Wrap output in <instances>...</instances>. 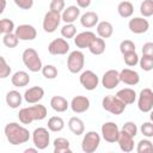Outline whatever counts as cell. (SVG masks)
<instances>
[{
    "instance_id": "1",
    "label": "cell",
    "mask_w": 153,
    "mask_h": 153,
    "mask_svg": "<svg viewBox=\"0 0 153 153\" xmlns=\"http://www.w3.org/2000/svg\"><path fill=\"white\" fill-rule=\"evenodd\" d=\"M4 130H5V136L7 141L13 146L26 143L30 139V131L17 122L7 123Z\"/></svg>"
},
{
    "instance_id": "2",
    "label": "cell",
    "mask_w": 153,
    "mask_h": 153,
    "mask_svg": "<svg viewBox=\"0 0 153 153\" xmlns=\"http://www.w3.org/2000/svg\"><path fill=\"white\" fill-rule=\"evenodd\" d=\"M47 108L39 103L36 105H31L27 108H23L18 112L19 122L23 124H30L33 121H42L47 117Z\"/></svg>"
},
{
    "instance_id": "3",
    "label": "cell",
    "mask_w": 153,
    "mask_h": 153,
    "mask_svg": "<svg viewBox=\"0 0 153 153\" xmlns=\"http://www.w3.org/2000/svg\"><path fill=\"white\" fill-rule=\"evenodd\" d=\"M22 60H23V63L25 65V67L30 72L36 73V72L42 71V68H43L41 57L33 48H26L22 54Z\"/></svg>"
},
{
    "instance_id": "4",
    "label": "cell",
    "mask_w": 153,
    "mask_h": 153,
    "mask_svg": "<svg viewBox=\"0 0 153 153\" xmlns=\"http://www.w3.org/2000/svg\"><path fill=\"white\" fill-rule=\"evenodd\" d=\"M102 106L112 115H121L126 110L127 104H124L116 94H108L102 99Z\"/></svg>"
},
{
    "instance_id": "5",
    "label": "cell",
    "mask_w": 153,
    "mask_h": 153,
    "mask_svg": "<svg viewBox=\"0 0 153 153\" xmlns=\"http://www.w3.org/2000/svg\"><path fill=\"white\" fill-rule=\"evenodd\" d=\"M85 65V55L80 50H73L67 57V68L71 73L76 74L82 71Z\"/></svg>"
},
{
    "instance_id": "6",
    "label": "cell",
    "mask_w": 153,
    "mask_h": 153,
    "mask_svg": "<svg viewBox=\"0 0 153 153\" xmlns=\"http://www.w3.org/2000/svg\"><path fill=\"white\" fill-rule=\"evenodd\" d=\"M100 143V135L97 131L90 130L87 131L81 141V149L85 153H93L96 152V149L99 147Z\"/></svg>"
},
{
    "instance_id": "7",
    "label": "cell",
    "mask_w": 153,
    "mask_h": 153,
    "mask_svg": "<svg viewBox=\"0 0 153 153\" xmlns=\"http://www.w3.org/2000/svg\"><path fill=\"white\" fill-rule=\"evenodd\" d=\"M61 20H62L61 13L55 12V11H48L43 18V23H42L43 30L48 33H53L59 27Z\"/></svg>"
},
{
    "instance_id": "8",
    "label": "cell",
    "mask_w": 153,
    "mask_h": 153,
    "mask_svg": "<svg viewBox=\"0 0 153 153\" xmlns=\"http://www.w3.org/2000/svg\"><path fill=\"white\" fill-rule=\"evenodd\" d=\"M100 131H102V137L109 142V143H115L117 142L118 140V136H120V128L115 123V122H105L102 124V128H100Z\"/></svg>"
},
{
    "instance_id": "9",
    "label": "cell",
    "mask_w": 153,
    "mask_h": 153,
    "mask_svg": "<svg viewBox=\"0 0 153 153\" xmlns=\"http://www.w3.org/2000/svg\"><path fill=\"white\" fill-rule=\"evenodd\" d=\"M32 142L38 149H45L50 143V134L47 128L38 127L32 133Z\"/></svg>"
},
{
    "instance_id": "10",
    "label": "cell",
    "mask_w": 153,
    "mask_h": 153,
    "mask_svg": "<svg viewBox=\"0 0 153 153\" xmlns=\"http://www.w3.org/2000/svg\"><path fill=\"white\" fill-rule=\"evenodd\" d=\"M137 108L141 112H149L153 109V90L143 88L141 90L137 98Z\"/></svg>"
},
{
    "instance_id": "11",
    "label": "cell",
    "mask_w": 153,
    "mask_h": 153,
    "mask_svg": "<svg viewBox=\"0 0 153 153\" xmlns=\"http://www.w3.org/2000/svg\"><path fill=\"white\" fill-rule=\"evenodd\" d=\"M79 81H80L81 86H82L85 90H87V91H93V90L97 88V86H98V84H99V78H98V75H97L93 71L86 69V71H84V72L80 74Z\"/></svg>"
},
{
    "instance_id": "12",
    "label": "cell",
    "mask_w": 153,
    "mask_h": 153,
    "mask_svg": "<svg viewBox=\"0 0 153 153\" xmlns=\"http://www.w3.org/2000/svg\"><path fill=\"white\" fill-rule=\"evenodd\" d=\"M69 43L65 38H55L48 45V51L51 55H65L69 51Z\"/></svg>"
},
{
    "instance_id": "13",
    "label": "cell",
    "mask_w": 153,
    "mask_h": 153,
    "mask_svg": "<svg viewBox=\"0 0 153 153\" xmlns=\"http://www.w3.org/2000/svg\"><path fill=\"white\" fill-rule=\"evenodd\" d=\"M128 27L133 33L141 35V33H145L148 31L149 23L147 19H145V17H134L129 20Z\"/></svg>"
},
{
    "instance_id": "14",
    "label": "cell",
    "mask_w": 153,
    "mask_h": 153,
    "mask_svg": "<svg viewBox=\"0 0 153 153\" xmlns=\"http://www.w3.org/2000/svg\"><path fill=\"white\" fill-rule=\"evenodd\" d=\"M120 72L116 69H109L102 76V85L106 90H114L120 84Z\"/></svg>"
},
{
    "instance_id": "15",
    "label": "cell",
    "mask_w": 153,
    "mask_h": 153,
    "mask_svg": "<svg viewBox=\"0 0 153 153\" xmlns=\"http://www.w3.org/2000/svg\"><path fill=\"white\" fill-rule=\"evenodd\" d=\"M14 33L17 35V37L20 41H32L37 36V31H36L35 26H32L30 24L18 25L14 30Z\"/></svg>"
},
{
    "instance_id": "16",
    "label": "cell",
    "mask_w": 153,
    "mask_h": 153,
    "mask_svg": "<svg viewBox=\"0 0 153 153\" xmlns=\"http://www.w3.org/2000/svg\"><path fill=\"white\" fill-rule=\"evenodd\" d=\"M90 99L85 96H76L71 100V109L74 114H82L90 109Z\"/></svg>"
},
{
    "instance_id": "17",
    "label": "cell",
    "mask_w": 153,
    "mask_h": 153,
    "mask_svg": "<svg viewBox=\"0 0 153 153\" xmlns=\"http://www.w3.org/2000/svg\"><path fill=\"white\" fill-rule=\"evenodd\" d=\"M24 100L29 104H37L43 97H44V90L41 87V86H33V87H30L27 88L24 94Z\"/></svg>"
},
{
    "instance_id": "18",
    "label": "cell",
    "mask_w": 153,
    "mask_h": 153,
    "mask_svg": "<svg viewBox=\"0 0 153 153\" xmlns=\"http://www.w3.org/2000/svg\"><path fill=\"white\" fill-rule=\"evenodd\" d=\"M117 143H118L120 149L122 152L129 153V152H131L134 149V137L130 134H128L127 131H124L123 129H121V131H120V136H118Z\"/></svg>"
},
{
    "instance_id": "19",
    "label": "cell",
    "mask_w": 153,
    "mask_h": 153,
    "mask_svg": "<svg viewBox=\"0 0 153 153\" xmlns=\"http://www.w3.org/2000/svg\"><path fill=\"white\" fill-rule=\"evenodd\" d=\"M94 38H96V35L92 31H82V32L75 35V37H74V44L79 49H85V48H88L90 47L91 42Z\"/></svg>"
},
{
    "instance_id": "20",
    "label": "cell",
    "mask_w": 153,
    "mask_h": 153,
    "mask_svg": "<svg viewBox=\"0 0 153 153\" xmlns=\"http://www.w3.org/2000/svg\"><path fill=\"white\" fill-rule=\"evenodd\" d=\"M120 79L123 84L129 85V86H134L136 84H139L140 81V75L136 71L130 69V68H123L120 72Z\"/></svg>"
},
{
    "instance_id": "21",
    "label": "cell",
    "mask_w": 153,
    "mask_h": 153,
    "mask_svg": "<svg viewBox=\"0 0 153 153\" xmlns=\"http://www.w3.org/2000/svg\"><path fill=\"white\" fill-rule=\"evenodd\" d=\"M61 17H62V20L66 24H73L80 17V7L74 6V5L68 6L67 8L63 10Z\"/></svg>"
},
{
    "instance_id": "22",
    "label": "cell",
    "mask_w": 153,
    "mask_h": 153,
    "mask_svg": "<svg viewBox=\"0 0 153 153\" xmlns=\"http://www.w3.org/2000/svg\"><path fill=\"white\" fill-rule=\"evenodd\" d=\"M98 19L99 18H98V14L96 12L87 11L80 16V24L86 29H91L98 24Z\"/></svg>"
},
{
    "instance_id": "23",
    "label": "cell",
    "mask_w": 153,
    "mask_h": 153,
    "mask_svg": "<svg viewBox=\"0 0 153 153\" xmlns=\"http://www.w3.org/2000/svg\"><path fill=\"white\" fill-rule=\"evenodd\" d=\"M11 82L14 87H24L29 85L30 76L25 71H18L11 76Z\"/></svg>"
},
{
    "instance_id": "24",
    "label": "cell",
    "mask_w": 153,
    "mask_h": 153,
    "mask_svg": "<svg viewBox=\"0 0 153 153\" xmlns=\"http://www.w3.org/2000/svg\"><path fill=\"white\" fill-rule=\"evenodd\" d=\"M50 106L56 112H65L69 108V103L62 96H54L50 99Z\"/></svg>"
},
{
    "instance_id": "25",
    "label": "cell",
    "mask_w": 153,
    "mask_h": 153,
    "mask_svg": "<svg viewBox=\"0 0 153 153\" xmlns=\"http://www.w3.org/2000/svg\"><path fill=\"white\" fill-rule=\"evenodd\" d=\"M23 96L16 91V90H12V91H8L7 94H6V104L11 108V109H17L22 105V102H23Z\"/></svg>"
},
{
    "instance_id": "26",
    "label": "cell",
    "mask_w": 153,
    "mask_h": 153,
    "mask_svg": "<svg viewBox=\"0 0 153 153\" xmlns=\"http://www.w3.org/2000/svg\"><path fill=\"white\" fill-rule=\"evenodd\" d=\"M116 96L124 103V104H133L136 99V92L133 88L126 87V88H121L120 91H117Z\"/></svg>"
},
{
    "instance_id": "27",
    "label": "cell",
    "mask_w": 153,
    "mask_h": 153,
    "mask_svg": "<svg viewBox=\"0 0 153 153\" xmlns=\"http://www.w3.org/2000/svg\"><path fill=\"white\" fill-rule=\"evenodd\" d=\"M68 128L76 136L84 134V131H85V124H84L82 120L79 118V117H76V116L69 118V121H68Z\"/></svg>"
},
{
    "instance_id": "28",
    "label": "cell",
    "mask_w": 153,
    "mask_h": 153,
    "mask_svg": "<svg viewBox=\"0 0 153 153\" xmlns=\"http://www.w3.org/2000/svg\"><path fill=\"white\" fill-rule=\"evenodd\" d=\"M97 33L102 38H109L114 33V26L110 22L103 20L97 24Z\"/></svg>"
},
{
    "instance_id": "29",
    "label": "cell",
    "mask_w": 153,
    "mask_h": 153,
    "mask_svg": "<svg viewBox=\"0 0 153 153\" xmlns=\"http://www.w3.org/2000/svg\"><path fill=\"white\" fill-rule=\"evenodd\" d=\"M54 145V153H72L69 148V141L66 137H56L53 142Z\"/></svg>"
},
{
    "instance_id": "30",
    "label": "cell",
    "mask_w": 153,
    "mask_h": 153,
    "mask_svg": "<svg viewBox=\"0 0 153 153\" xmlns=\"http://www.w3.org/2000/svg\"><path fill=\"white\" fill-rule=\"evenodd\" d=\"M88 50H90V53L93 54V55H102V54L105 51V41H104V38H102V37H96V38L91 42V44H90V47H88Z\"/></svg>"
},
{
    "instance_id": "31",
    "label": "cell",
    "mask_w": 153,
    "mask_h": 153,
    "mask_svg": "<svg viewBox=\"0 0 153 153\" xmlns=\"http://www.w3.org/2000/svg\"><path fill=\"white\" fill-rule=\"evenodd\" d=\"M117 12L122 18H129L134 13V6L130 1H121L117 6Z\"/></svg>"
},
{
    "instance_id": "32",
    "label": "cell",
    "mask_w": 153,
    "mask_h": 153,
    "mask_svg": "<svg viewBox=\"0 0 153 153\" xmlns=\"http://www.w3.org/2000/svg\"><path fill=\"white\" fill-rule=\"evenodd\" d=\"M65 128V121L60 116H51L48 120V129L50 131H61Z\"/></svg>"
},
{
    "instance_id": "33",
    "label": "cell",
    "mask_w": 153,
    "mask_h": 153,
    "mask_svg": "<svg viewBox=\"0 0 153 153\" xmlns=\"http://www.w3.org/2000/svg\"><path fill=\"white\" fill-rule=\"evenodd\" d=\"M2 43L7 47V48H16L19 43V38L17 37V35L14 32L11 33H5L2 36Z\"/></svg>"
},
{
    "instance_id": "34",
    "label": "cell",
    "mask_w": 153,
    "mask_h": 153,
    "mask_svg": "<svg viewBox=\"0 0 153 153\" xmlns=\"http://www.w3.org/2000/svg\"><path fill=\"white\" fill-rule=\"evenodd\" d=\"M137 153H153V143L148 139H142L137 142Z\"/></svg>"
},
{
    "instance_id": "35",
    "label": "cell",
    "mask_w": 153,
    "mask_h": 153,
    "mask_svg": "<svg viewBox=\"0 0 153 153\" xmlns=\"http://www.w3.org/2000/svg\"><path fill=\"white\" fill-rule=\"evenodd\" d=\"M13 30H16L13 20H11L8 18H2L0 20V32L1 33H4V35L5 33H11V32H13Z\"/></svg>"
},
{
    "instance_id": "36",
    "label": "cell",
    "mask_w": 153,
    "mask_h": 153,
    "mask_svg": "<svg viewBox=\"0 0 153 153\" xmlns=\"http://www.w3.org/2000/svg\"><path fill=\"white\" fill-rule=\"evenodd\" d=\"M61 35L63 38H74L76 35V27L74 24H65L61 27Z\"/></svg>"
},
{
    "instance_id": "37",
    "label": "cell",
    "mask_w": 153,
    "mask_h": 153,
    "mask_svg": "<svg viewBox=\"0 0 153 153\" xmlns=\"http://www.w3.org/2000/svg\"><path fill=\"white\" fill-rule=\"evenodd\" d=\"M140 13L143 17L153 16V0H143L140 5Z\"/></svg>"
},
{
    "instance_id": "38",
    "label": "cell",
    "mask_w": 153,
    "mask_h": 153,
    "mask_svg": "<svg viewBox=\"0 0 153 153\" xmlns=\"http://www.w3.org/2000/svg\"><path fill=\"white\" fill-rule=\"evenodd\" d=\"M123 60H124V63L129 67H134L139 63L140 61V57L139 55L136 54V51H131V53H128V54H124L123 55Z\"/></svg>"
},
{
    "instance_id": "39",
    "label": "cell",
    "mask_w": 153,
    "mask_h": 153,
    "mask_svg": "<svg viewBox=\"0 0 153 153\" xmlns=\"http://www.w3.org/2000/svg\"><path fill=\"white\" fill-rule=\"evenodd\" d=\"M42 74L45 79H55L57 76V68L53 65H45L42 68Z\"/></svg>"
},
{
    "instance_id": "40",
    "label": "cell",
    "mask_w": 153,
    "mask_h": 153,
    "mask_svg": "<svg viewBox=\"0 0 153 153\" xmlns=\"http://www.w3.org/2000/svg\"><path fill=\"white\" fill-rule=\"evenodd\" d=\"M139 65H140L142 71L149 72V71L153 69V57L147 56V55H142V57H140Z\"/></svg>"
},
{
    "instance_id": "41",
    "label": "cell",
    "mask_w": 153,
    "mask_h": 153,
    "mask_svg": "<svg viewBox=\"0 0 153 153\" xmlns=\"http://www.w3.org/2000/svg\"><path fill=\"white\" fill-rule=\"evenodd\" d=\"M120 51L122 53V55L124 54H128V53H131V51H135V44L133 41L130 39H124L120 43Z\"/></svg>"
},
{
    "instance_id": "42",
    "label": "cell",
    "mask_w": 153,
    "mask_h": 153,
    "mask_svg": "<svg viewBox=\"0 0 153 153\" xmlns=\"http://www.w3.org/2000/svg\"><path fill=\"white\" fill-rule=\"evenodd\" d=\"M10 74H11L10 65H7V62H6L4 56H0V78L5 79V78L10 76Z\"/></svg>"
},
{
    "instance_id": "43",
    "label": "cell",
    "mask_w": 153,
    "mask_h": 153,
    "mask_svg": "<svg viewBox=\"0 0 153 153\" xmlns=\"http://www.w3.org/2000/svg\"><path fill=\"white\" fill-rule=\"evenodd\" d=\"M140 131L146 137H153V122H143L140 127Z\"/></svg>"
},
{
    "instance_id": "44",
    "label": "cell",
    "mask_w": 153,
    "mask_h": 153,
    "mask_svg": "<svg viewBox=\"0 0 153 153\" xmlns=\"http://www.w3.org/2000/svg\"><path fill=\"white\" fill-rule=\"evenodd\" d=\"M122 129H123L124 131H127L128 134H130L133 137H135V136L137 135V127H136V124H135L134 122H130V121L126 122V123L122 126Z\"/></svg>"
},
{
    "instance_id": "45",
    "label": "cell",
    "mask_w": 153,
    "mask_h": 153,
    "mask_svg": "<svg viewBox=\"0 0 153 153\" xmlns=\"http://www.w3.org/2000/svg\"><path fill=\"white\" fill-rule=\"evenodd\" d=\"M49 7H50V11L61 13L65 10V0H51Z\"/></svg>"
},
{
    "instance_id": "46",
    "label": "cell",
    "mask_w": 153,
    "mask_h": 153,
    "mask_svg": "<svg viewBox=\"0 0 153 153\" xmlns=\"http://www.w3.org/2000/svg\"><path fill=\"white\" fill-rule=\"evenodd\" d=\"M13 1L22 10H30L33 6V0H13Z\"/></svg>"
},
{
    "instance_id": "47",
    "label": "cell",
    "mask_w": 153,
    "mask_h": 153,
    "mask_svg": "<svg viewBox=\"0 0 153 153\" xmlns=\"http://www.w3.org/2000/svg\"><path fill=\"white\" fill-rule=\"evenodd\" d=\"M142 55H147L153 57V42H147L142 45Z\"/></svg>"
},
{
    "instance_id": "48",
    "label": "cell",
    "mask_w": 153,
    "mask_h": 153,
    "mask_svg": "<svg viewBox=\"0 0 153 153\" xmlns=\"http://www.w3.org/2000/svg\"><path fill=\"white\" fill-rule=\"evenodd\" d=\"M91 1L92 0H76V4H78V7L80 8H87L91 5Z\"/></svg>"
},
{
    "instance_id": "49",
    "label": "cell",
    "mask_w": 153,
    "mask_h": 153,
    "mask_svg": "<svg viewBox=\"0 0 153 153\" xmlns=\"http://www.w3.org/2000/svg\"><path fill=\"white\" fill-rule=\"evenodd\" d=\"M37 149H38L37 147H36V148H26L24 152H25V153H29V152H30V153H36V152H37Z\"/></svg>"
},
{
    "instance_id": "50",
    "label": "cell",
    "mask_w": 153,
    "mask_h": 153,
    "mask_svg": "<svg viewBox=\"0 0 153 153\" xmlns=\"http://www.w3.org/2000/svg\"><path fill=\"white\" fill-rule=\"evenodd\" d=\"M0 1H1V10H0V12L2 13L5 11V7H6V0H0Z\"/></svg>"
},
{
    "instance_id": "51",
    "label": "cell",
    "mask_w": 153,
    "mask_h": 153,
    "mask_svg": "<svg viewBox=\"0 0 153 153\" xmlns=\"http://www.w3.org/2000/svg\"><path fill=\"white\" fill-rule=\"evenodd\" d=\"M149 120H151V122H153V109L149 111Z\"/></svg>"
},
{
    "instance_id": "52",
    "label": "cell",
    "mask_w": 153,
    "mask_h": 153,
    "mask_svg": "<svg viewBox=\"0 0 153 153\" xmlns=\"http://www.w3.org/2000/svg\"><path fill=\"white\" fill-rule=\"evenodd\" d=\"M152 87H153V84H152Z\"/></svg>"
}]
</instances>
